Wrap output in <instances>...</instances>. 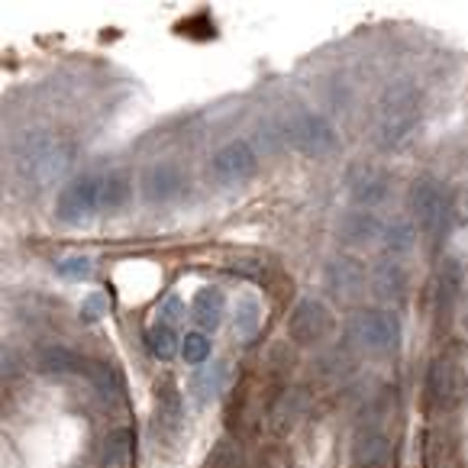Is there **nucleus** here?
Here are the masks:
<instances>
[{"mask_svg": "<svg viewBox=\"0 0 468 468\" xmlns=\"http://www.w3.org/2000/svg\"><path fill=\"white\" fill-rule=\"evenodd\" d=\"M126 200H130V181L123 175H78L58 191L56 217L69 227H81L101 214H117Z\"/></svg>", "mask_w": 468, "mask_h": 468, "instance_id": "1", "label": "nucleus"}, {"mask_svg": "<svg viewBox=\"0 0 468 468\" xmlns=\"http://www.w3.org/2000/svg\"><path fill=\"white\" fill-rule=\"evenodd\" d=\"M420 123V94L413 84H391L378 101L375 139L381 149H398Z\"/></svg>", "mask_w": 468, "mask_h": 468, "instance_id": "2", "label": "nucleus"}, {"mask_svg": "<svg viewBox=\"0 0 468 468\" xmlns=\"http://www.w3.org/2000/svg\"><path fill=\"white\" fill-rule=\"evenodd\" d=\"M346 336L372 356H388L400 346L404 326H400V317L394 310H358L346 324Z\"/></svg>", "mask_w": 468, "mask_h": 468, "instance_id": "3", "label": "nucleus"}, {"mask_svg": "<svg viewBox=\"0 0 468 468\" xmlns=\"http://www.w3.org/2000/svg\"><path fill=\"white\" fill-rule=\"evenodd\" d=\"M284 143H288L291 149L301 152V155L324 159V155H333V152L339 149V133L324 113L301 111L288 120V126H284Z\"/></svg>", "mask_w": 468, "mask_h": 468, "instance_id": "4", "label": "nucleus"}, {"mask_svg": "<svg viewBox=\"0 0 468 468\" xmlns=\"http://www.w3.org/2000/svg\"><path fill=\"white\" fill-rule=\"evenodd\" d=\"M410 210L413 223L420 227V233L427 236L433 246H440V239L449 229V197L442 191V185L436 178H417L410 187Z\"/></svg>", "mask_w": 468, "mask_h": 468, "instance_id": "5", "label": "nucleus"}, {"mask_svg": "<svg viewBox=\"0 0 468 468\" xmlns=\"http://www.w3.org/2000/svg\"><path fill=\"white\" fill-rule=\"evenodd\" d=\"M333 333V310L320 297H301L288 317V336L297 346H317Z\"/></svg>", "mask_w": 468, "mask_h": 468, "instance_id": "6", "label": "nucleus"}, {"mask_svg": "<svg viewBox=\"0 0 468 468\" xmlns=\"http://www.w3.org/2000/svg\"><path fill=\"white\" fill-rule=\"evenodd\" d=\"M65 165H69V155L48 136H33L16 149V168L33 181H52Z\"/></svg>", "mask_w": 468, "mask_h": 468, "instance_id": "7", "label": "nucleus"}, {"mask_svg": "<svg viewBox=\"0 0 468 468\" xmlns=\"http://www.w3.org/2000/svg\"><path fill=\"white\" fill-rule=\"evenodd\" d=\"M255 172H259V155H255L249 139H233V143H227L214 155V162H210V175H214L217 185H223V187L246 185Z\"/></svg>", "mask_w": 468, "mask_h": 468, "instance_id": "8", "label": "nucleus"}, {"mask_svg": "<svg viewBox=\"0 0 468 468\" xmlns=\"http://www.w3.org/2000/svg\"><path fill=\"white\" fill-rule=\"evenodd\" d=\"M346 185H349V197L358 210H372L381 200L388 197V187H391V178L388 172H381L378 165H352L349 175H346Z\"/></svg>", "mask_w": 468, "mask_h": 468, "instance_id": "9", "label": "nucleus"}, {"mask_svg": "<svg viewBox=\"0 0 468 468\" xmlns=\"http://www.w3.org/2000/svg\"><path fill=\"white\" fill-rule=\"evenodd\" d=\"M185 187H187V175L178 162H155L143 175V194L152 204H168V200L181 197Z\"/></svg>", "mask_w": 468, "mask_h": 468, "instance_id": "10", "label": "nucleus"}, {"mask_svg": "<svg viewBox=\"0 0 468 468\" xmlns=\"http://www.w3.org/2000/svg\"><path fill=\"white\" fill-rule=\"evenodd\" d=\"M352 465L356 468H388L391 465V440L381 430L368 427L352 440Z\"/></svg>", "mask_w": 468, "mask_h": 468, "instance_id": "11", "label": "nucleus"}, {"mask_svg": "<svg viewBox=\"0 0 468 468\" xmlns=\"http://www.w3.org/2000/svg\"><path fill=\"white\" fill-rule=\"evenodd\" d=\"M368 284V271L356 259H333L326 265V288L336 297H358Z\"/></svg>", "mask_w": 468, "mask_h": 468, "instance_id": "12", "label": "nucleus"}, {"mask_svg": "<svg viewBox=\"0 0 468 468\" xmlns=\"http://www.w3.org/2000/svg\"><path fill=\"white\" fill-rule=\"evenodd\" d=\"M336 233H339V239L349 242V246H366V242H372V239H381L385 223H381V217L372 214V210H349V214H343V220H339Z\"/></svg>", "mask_w": 468, "mask_h": 468, "instance_id": "13", "label": "nucleus"}, {"mask_svg": "<svg viewBox=\"0 0 468 468\" xmlns=\"http://www.w3.org/2000/svg\"><path fill=\"white\" fill-rule=\"evenodd\" d=\"M223 310H227V297H223V291L214 288V284L200 288L191 301V317H194V324L200 326V333L217 330V326L223 324Z\"/></svg>", "mask_w": 468, "mask_h": 468, "instance_id": "14", "label": "nucleus"}, {"mask_svg": "<svg viewBox=\"0 0 468 468\" xmlns=\"http://www.w3.org/2000/svg\"><path fill=\"white\" fill-rule=\"evenodd\" d=\"M427 391H430V400H433V404H440V407L452 404V400L459 398V372H455L452 362H446V358L433 362V368H430Z\"/></svg>", "mask_w": 468, "mask_h": 468, "instance_id": "15", "label": "nucleus"}, {"mask_svg": "<svg viewBox=\"0 0 468 468\" xmlns=\"http://www.w3.org/2000/svg\"><path fill=\"white\" fill-rule=\"evenodd\" d=\"M133 459V433L130 430H111L103 436L101 452H97V468H130Z\"/></svg>", "mask_w": 468, "mask_h": 468, "instance_id": "16", "label": "nucleus"}, {"mask_svg": "<svg viewBox=\"0 0 468 468\" xmlns=\"http://www.w3.org/2000/svg\"><path fill=\"white\" fill-rule=\"evenodd\" d=\"M459 291H462V269L455 259H446L440 269V278H436V310H440V317H449L459 301Z\"/></svg>", "mask_w": 468, "mask_h": 468, "instance_id": "17", "label": "nucleus"}, {"mask_svg": "<svg viewBox=\"0 0 468 468\" xmlns=\"http://www.w3.org/2000/svg\"><path fill=\"white\" fill-rule=\"evenodd\" d=\"M381 242H385V255L398 262L400 255H407L413 246H417V223L407 220V217H398L385 227L381 233Z\"/></svg>", "mask_w": 468, "mask_h": 468, "instance_id": "18", "label": "nucleus"}, {"mask_svg": "<svg viewBox=\"0 0 468 468\" xmlns=\"http://www.w3.org/2000/svg\"><path fill=\"white\" fill-rule=\"evenodd\" d=\"M372 288H375V294L385 297V301H398V297H404V291H407L404 265L394 262V259L381 262L378 269L372 271Z\"/></svg>", "mask_w": 468, "mask_h": 468, "instance_id": "19", "label": "nucleus"}, {"mask_svg": "<svg viewBox=\"0 0 468 468\" xmlns=\"http://www.w3.org/2000/svg\"><path fill=\"white\" fill-rule=\"evenodd\" d=\"M223 388H227V366H223V362L204 366L191 375V394L197 404H207L210 398L223 394Z\"/></svg>", "mask_w": 468, "mask_h": 468, "instance_id": "20", "label": "nucleus"}, {"mask_svg": "<svg viewBox=\"0 0 468 468\" xmlns=\"http://www.w3.org/2000/svg\"><path fill=\"white\" fill-rule=\"evenodd\" d=\"M39 372L46 375H69V372H84V362L78 352H71L69 346H46L36 358Z\"/></svg>", "mask_w": 468, "mask_h": 468, "instance_id": "21", "label": "nucleus"}, {"mask_svg": "<svg viewBox=\"0 0 468 468\" xmlns=\"http://www.w3.org/2000/svg\"><path fill=\"white\" fill-rule=\"evenodd\" d=\"M145 346H149L152 358H159V362H172V358L181 352L178 330L168 326V324H162V320H155V324L149 326V333H145Z\"/></svg>", "mask_w": 468, "mask_h": 468, "instance_id": "22", "label": "nucleus"}, {"mask_svg": "<svg viewBox=\"0 0 468 468\" xmlns=\"http://www.w3.org/2000/svg\"><path fill=\"white\" fill-rule=\"evenodd\" d=\"M155 404H159V410H155L159 427L168 430V436H175L181 430V398H178V388H175L172 378H165V385H159Z\"/></svg>", "mask_w": 468, "mask_h": 468, "instance_id": "23", "label": "nucleus"}, {"mask_svg": "<svg viewBox=\"0 0 468 468\" xmlns=\"http://www.w3.org/2000/svg\"><path fill=\"white\" fill-rule=\"evenodd\" d=\"M259 326H262V303L255 301L252 294H242L239 301H236V317H233V330H236V336H239V343L255 339Z\"/></svg>", "mask_w": 468, "mask_h": 468, "instance_id": "24", "label": "nucleus"}, {"mask_svg": "<svg viewBox=\"0 0 468 468\" xmlns=\"http://www.w3.org/2000/svg\"><path fill=\"white\" fill-rule=\"evenodd\" d=\"M301 413H303V394L284 391L282 398L275 400V407H271V427H275L278 433H284V430L301 420Z\"/></svg>", "mask_w": 468, "mask_h": 468, "instance_id": "25", "label": "nucleus"}, {"mask_svg": "<svg viewBox=\"0 0 468 468\" xmlns=\"http://www.w3.org/2000/svg\"><path fill=\"white\" fill-rule=\"evenodd\" d=\"M56 275L65 278V282H88L94 275V262L88 255H65L56 262Z\"/></svg>", "mask_w": 468, "mask_h": 468, "instance_id": "26", "label": "nucleus"}, {"mask_svg": "<svg viewBox=\"0 0 468 468\" xmlns=\"http://www.w3.org/2000/svg\"><path fill=\"white\" fill-rule=\"evenodd\" d=\"M181 358L194 368L207 366V358H210V339H207V333H187L181 339Z\"/></svg>", "mask_w": 468, "mask_h": 468, "instance_id": "27", "label": "nucleus"}, {"mask_svg": "<svg viewBox=\"0 0 468 468\" xmlns=\"http://www.w3.org/2000/svg\"><path fill=\"white\" fill-rule=\"evenodd\" d=\"M90 381H94V388H97L101 398H120V394H123V381H120L117 368L107 366V362H101V366L90 368Z\"/></svg>", "mask_w": 468, "mask_h": 468, "instance_id": "28", "label": "nucleus"}, {"mask_svg": "<svg viewBox=\"0 0 468 468\" xmlns=\"http://www.w3.org/2000/svg\"><path fill=\"white\" fill-rule=\"evenodd\" d=\"M103 314H107V294H103V291H94V294L84 297V303H81V320H84V324H97Z\"/></svg>", "mask_w": 468, "mask_h": 468, "instance_id": "29", "label": "nucleus"}, {"mask_svg": "<svg viewBox=\"0 0 468 468\" xmlns=\"http://www.w3.org/2000/svg\"><path fill=\"white\" fill-rule=\"evenodd\" d=\"M207 465L210 468H239V452H236V446H229V442H217L210 459H207Z\"/></svg>", "mask_w": 468, "mask_h": 468, "instance_id": "30", "label": "nucleus"}, {"mask_svg": "<svg viewBox=\"0 0 468 468\" xmlns=\"http://www.w3.org/2000/svg\"><path fill=\"white\" fill-rule=\"evenodd\" d=\"M181 317H185V303H181L178 294H168L165 301L159 303V320H162V324H168V326H175Z\"/></svg>", "mask_w": 468, "mask_h": 468, "instance_id": "31", "label": "nucleus"}]
</instances>
